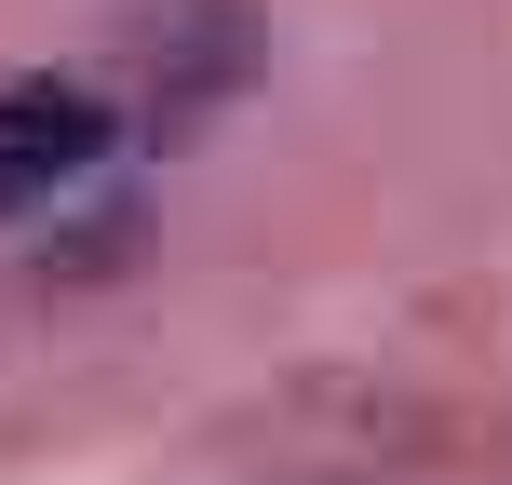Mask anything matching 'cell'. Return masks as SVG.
<instances>
[{
	"mask_svg": "<svg viewBox=\"0 0 512 485\" xmlns=\"http://www.w3.org/2000/svg\"><path fill=\"white\" fill-rule=\"evenodd\" d=\"M108 149V108L81 81H0V203H41Z\"/></svg>",
	"mask_w": 512,
	"mask_h": 485,
	"instance_id": "obj_1",
	"label": "cell"
}]
</instances>
